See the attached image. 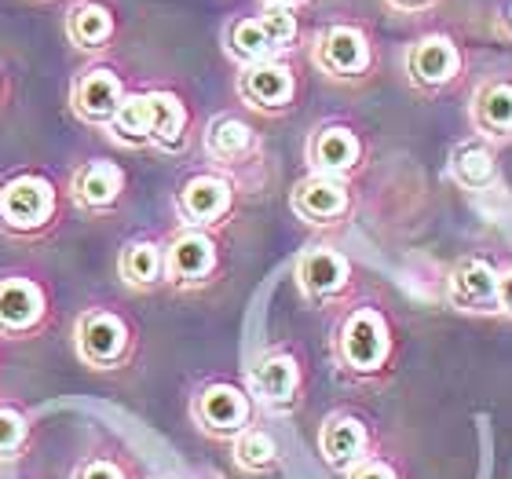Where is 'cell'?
Returning <instances> with one entry per match:
<instances>
[{
	"mask_svg": "<svg viewBox=\"0 0 512 479\" xmlns=\"http://www.w3.org/2000/svg\"><path fill=\"white\" fill-rule=\"evenodd\" d=\"M224 44H227V55L238 59L242 66L267 63V59H278V55H282V48H278V41L267 33L260 15H246V19L231 22L224 33Z\"/></svg>",
	"mask_w": 512,
	"mask_h": 479,
	"instance_id": "cell-24",
	"label": "cell"
},
{
	"mask_svg": "<svg viewBox=\"0 0 512 479\" xmlns=\"http://www.w3.org/2000/svg\"><path fill=\"white\" fill-rule=\"evenodd\" d=\"M121 282L128 289H154L165 282V249L158 242H128L118 260Z\"/></svg>",
	"mask_w": 512,
	"mask_h": 479,
	"instance_id": "cell-25",
	"label": "cell"
},
{
	"mask_svg": "<svg viewBox=\"0 0 512 479\" xmlns=\"http://www.w3.org/2000/svg\"><path fill=\"white\" fill-rule=\"evenodd\" d=\"M260 22L267 26V33L275 37L282 52H289V48L297 44L300 22H297V15H293V8H282V4H267V8L260 11Z\"/></svg>",
	"mask_w": 512,
	"mask_h": 479,
	"instance_id": "cell-29",
	"label": "cell"
},
{
	"mask_svg": "<svg viewBox=\"0 0 512 479\" xmlns=\"http://www.w3.org/2000/svg\"><path fill=\"white\" fill-rule=\"evenodd\" d=\"M235 88L242 103H249L253 110L278 114V110L293 107V99H297V74L282 59H267V63L242 66Z\"/></svg>",
	"mask_w": 512,
	"mask_h": 479,
	"instance_id": "cell-10",
	"label": "cell"
},
{
	"mask_svg": "<svg viewBox=\"0 0 512 479\" xmlns=\"http://www.w3.org/2000/svg\"><path fill=\"white\" fill-rule=\"evenodd\" d=\"M388 4H392L395 11H406V15H410V11H425V8H432L436 0H388Z\"/></svg>",
	"mask_w": 512,
	"mask_h": 479,
	"instance_id": "cell-33",
	"label": "cell"
},
{
	"mask_svg": "<svg viewBox=\"0 0 512 479\" xmlns=\"http://www.w3.org/2000/svg\"><path fill=\"white\" fill-rule=\"evenodd\" d=\"M267 4H282V8H297V4H304V0H267Z\"/></svg>",
	"mask_w": 512,
	"mask_h": 479,
	"instance_id": "cell-34",
	"label": "cell"
},
{
	"mask_svg": "<svg viewBox=\"0 0 512 479\" xmlns=\"http://www.w3.org/2000/svg\"><path fill=\"white\" fill-rule=\"evenodd\" d=\"M498 297H502V311L512 315V267L502 271V278H498Z\"/></svg>",
	"mask_w": 512,
	"mask_h": 479,
	"instance_id": "cell-32",
	"label": "cell"
},
{
	"mask_svg": "<svg viewBox=\"0 0 512 479\" xmlns=\"http://www.w3.org/2000/svg\"><path fill=\"white\" fill-rule=\"evenodd\" d=\"M509 22H512V8H509Z\"/></svg>",
	"mask_w": 512,
	"mask_h": 479,
	"instance_id": "cell-35",
	"label": "cell"
},
{
	"mask_svg": "<svg viewBox=\"0 0 512 479\" xmlns=\"http://www.w3.org/2000/svg\"><path fill=\"white\" fill-rule=\"evenodd\" d=\"M231 205H235V187L227 176H216V172H198L176 194V209H180L183 224L198 227V231L224 224Z\"/></svg>",
	"mask_w": 512,
	"mask_h": 479,
	"instance_id": "cell-9",
	"label": "cell"
},
{
	"mask_svg": "<svg viewBox=\"0 0 512 479\" xmlns=\"http://www.w3.org/2000/svg\"><path fill=\"white\" fill-rule=\"evenodd\" d=\"M48 315L44 289L26 275L0 278V333L4 337H30Z\"/></svg>",
	"mask_w": 512,
	"mask_h": 479,
	"instance_id": "cell-15",
	"label": "cell"
},
{
	"mask_svg": "<svg viewBox=\"0 0 512 479\" xmlns=\"http://www.w3.org/2000/svg\"><path fill=\"white\" fill-rule=\"evenodd\" d=\"M256 147V132L249 121L235 118V114H220V118L209 121L205 128V150L209 158H216L220 165H238L246 161Z\"/></svg>",
	"mask_w": 512,
	"mask_h": 479,
	"instance_id": "cell-23",
	"label": "cell"
},
{
	"mask_svg": "<svg viewBox=\"0 0 512 479\" xmlns=\"http://www.w3.org/2000/svg\"><path fill=\"white\" fill-rule=\"evenodd\" d=\"M352 282V260L333 245H311L297 260V286L311 300L341 297Z\"/></svg>",
	"mask_w": 512,
	"mask_h": 479,
	"instance_id": "cell-14",
	"label": "cell"
},
{
	"mask_svg": "<svg viewBox=\"0 0 512 479\" xmlns=\"http://www.w3.org/2000/svg\"><path fill=\"white\" fill-rule=\"evenodd\" d=\"M235 461L246 472H267L278 465V443L267 436L264 428L249 425L242 436H235Z\"/></svg>",
	"mask_w": 512,
	"mask_h": 479,
	"instance_id": "cell-27",
	"label": "cell"
},
{
	"mask_svg": "<svg viewBox=\"0 0 512 479\" xmlns=\"http://www.w3.org/2000/svg\"><path fill=\"white\" fill-rule=\"evenodd\" d=\"M289 205L293 213L311 227H333L341 224L348 209H352V191L348 183L337 180V176H322V172H311L308 180H300L289 194Z\"/></svg>",
	"mask_w": 512,
	"mask_h": 479,
	"instance_id": "cell-11",
	"label": "cell"
},
{
	"mask_svg": "<svg viewBox=\"0 0 512 479\" xmlns=\"http://www.w3.org/2000/svg\"><path fill=\"white\" fill-rule=\"evenodd\" d=\"M110 136L125 147H150V103L147 92H128L110 121Z\"/></svg>",
	"mask_w": 512,
	"mask_h": 479,
	"instance_id": "cell-26",
	"label": "cell"
},
{
	"mask_svg": "<svg viewBox=\"0 0 512 479\" xmlns=\"http://www.w3.org/2000/svg\"><path fill=\"white\" fill-rule=\"evenodd\" d=\"M220 253L209 231L198 227H183L180 235L165 245V282H172L176 289H194L205 286L213 278Z\"/></svg>",
	"mask_w": 512,
	"mask_h": 479,
	"instance_id": "cell-8",
	"label": "cell"
},
{
	"mask_svg": "<svg viewBox=\"0 0 512 479\" xmlns=\"http://www.w3.org/2000/svg\"><path fill=\"white\" fill-rule=\"evenodd\" d=\"M74 479H125V469L107 458H96V461H85Z\"/></svg>",
	"mask_w": 512,
	"mask_h": 479,
	"instance_id": "cell-30",
	"label": "cell"
},
{
	"mask_svg": "<svg viewBox=\"0 0 512 479\" xmlns=\"http://www.w3.org/2000/svg\"><path fill=\"white\" fill-rule=\"evenodd\" d=\"M498 278H502V271L487 256H461L447 278L450 304L458 311H472V315H498L502 311Z\"/></svg>",
	"mask_w": 512,
	"mask_h": 479,
	"instance_id": "cell-7",
	"label": "cell"
},
{
	"mask_svg": "<svg viewBox=\"0 0 512 479\" xmlns=\"http://www.w3.org/2000/svg\"><path fill=\"white\" fill-rule=\"evenodd\" d=\"M308 161H311V172L344 180L363 161V139L355 136L348 125H322L308 139Z\"/></svg>",
	"mask_w": 512,
	"mask_h": 479,
	"instance_id": "cell-16",
	"label": "cell"
},
{
	"mask_svg": "<svg viewBox=\"0 0 512 479\" xmlns=\"http://www.w3.org/2000/svg\"><path fill=\"white\" fill-rule=\"evenodd\" d=\"M114 30H118V19L107 4L99 0H77L74 8L66 11V37L74 48L81 52H99L114 41Z\"/></svg>",
	"mask_w": 512,
	"mask_h": 479,
	"instance_id": "cell-19",
	"label": "cell"
},
{
	"mask_svg": "<svg viewBox=\"0 0 512 479\" xmlns=\"http://www.w3.org/2000/svg\"><path fill=\"white\" fill-rule=\"evenodd\" d=\"M74 348L81 355V362H88L92 370H114L128 359L132 348V330L121 319L118 311L92 308L85 311L74 326Z\"/></svg>",
	"mask_w": 512,
	"mask_h": 479,
	"instance_id": "cell-4",
	"label": "cell"
},
{
	"mask_svg": "<svg viewBox=\"0 0 512 479\" xmlns=\"http://www.w3.org/2000/svg\"><path fill=\"white\" fill-rule=\"evenodd\" d=\"M150 103V147L158 150H183L187 143V125H191V114L183 107V99L176 92H147Z\"/></svg>",
	"mask_w": 512,
	"mask_h": 479,
	"instance_id": "cell-21",
	"label": "cell"
},
{
	"mask_svg": "<svg viewBox=\"0 0 512 479\" xmlns=\"http://www.w3.org/2000/svg\"><path fill=\"white\" fill-rule=\"evenodd\" d=\"M125 96V85H121V77L110 66H88V70L77 74L74 88H70L74 114L81 121H88V125H110Z\"/></svg>",
	"mask_w": 512,
	"mask_h": 479,
	"instance_id": "cell-13",
	"label": "cell"
},
{
	"mask_svg": "<svg viewBox=\"0 0 512 479\" xmlns=\"http://www.w3.org/2000/svg\"><path fill=\"white\" fill-rule=\"evenodd\" d=\"M55 183L41 172H22L0 187V224L15 235H33L55 220Z\"/></svg>",
	"mask_w": 512,
	"mask_h": 479,
	"instance_id": "cell-2",
	"label": "cell"
},
{
	"mask_svg": "<svg viewBox=\"0 0 512 479\" xmlns=\"http://www.w3.org/2000/svg\"><path fill=\"white\" fill-rule=\"evenodd\" d=\"M450 176H454V183L465 187V191H487L494 183V176H498L494 147L480 136L458 143L454 154H450Z\"/></svg>",
	"mask_w": 512,
	"mask_h": 479,
	"instance_id": "cell-22",
	"label": "cell"
},
{
	"mask_svg": "<svg viewBox=\"0 0 512 479\" xmlns=\"http://www.w3.org/2000/svg\"><path fill=\"white\" fill-rule=\"evenodd\" d=\"M472 128L480 139H512V81H487L472 99Z\"/></svg>",
	"mask_w": 512,
	"mask_h": 479,
	"instance_id": "cell-20",
	"label": "cell"
},
{
	"mask_svg": "<svg viewBox=\"0 0 512 479\" xmlns=\"http://www.w3.org/2000/svg\"><path fill=\"white\" fill-rule=\"evenodd\" d=\"M348 479H399V476H395V469L388 465V461L366 458V461H359L352 472H348Z\"/></svg>",
	"mask_w": 512,
	"mask_h": 479,
	"instance_id": "cell-31",
	"label": "cell"
},
{
	"mask_svg": "<svg viewBox=\"0 0 512 479\" xmlns=\"http://www.w3.org/2000/svg\"><path fill=\"white\" fill-rule=\"evenodd\" d=\"M406 77L410 85L421 92H439V88L454 85L465 70V55L454 44V37L447 33H428L421 41H414L406 48Z\"/></svg>",
	"mask_w": 512,
	"mask_h": 479,
	"instance_id": "cell-5",
	"label": "cell"
},
{
	"mask_svg": "<svg viewBox=\"0 0 512 479\" xmlns=\"http://www.w3.org/2000/svg\"><path fill=\"white\" fill-rule=\"evenodd\" d=\"M319 447H322V458H326L330 469L352 472L359 461L370 458V432H366V425L359 421V417L337 414L322 425Z\"/></svg>",
	"mask_w": 512,
	"mask_h": 479,
	"instance_id": "cell-17",
	"label": "cell"
},
{
	"mask_svg": "<svg viewBox=\"0 0 512 479\" xmlns=\"http://www.w3.org/2000/svg\"><path fill=\"white\" fill-rule=\"evenodd\" d=\"M311 63L333 81H355V77L370 74L374 44H370L366 30H359L352 22H333L311 44Z\"/></svg>",
	"mask_w": 512,
	"mask_h": 479,
	"instance_id": "cell-3",
	"label": "cell"
},
{
	"mask_svg": "<svg viewBox=\"0 0 512 479\" xmlns=\"http://www.w3.org/2000/svg\"><path fill=\"white\" fill-rule=\"evenodd\" d=\"M194 421L202 425V432L216 439H235L242 436L253 421V399L242 392L238 384H205L202 392L194 395Z\"/></svg>",
	"mask_w": 512,
	"mask_h": 479,
	"instance_id": "cell-6",
	"label": "cell"
},
{
	"mask_svg": "<svg viewBox=\"0 0 512 479\" xmlns=\"http://www.w3.org/2000/svg\"><path fill=\"white\" fill-rule=\"evenodd\" d=\"M337 359L352 373H381L392 359V330L377 308H355L337 330Z\"/></svg>",
	"mask_w": 512,
	"mask_h": 479,
	"instance_id": "cell-1",
	"label": "cell"
},
{
	"mask_svg": "<svg viewBox=\"0 0 512 479\" xmlns=\"http://www.w3.org/2000/svg\"><path fill=\"white\" fill-rule=\"evenodd\" d=\"M30 439V421L15 406H0V461L19 458Z\"/></svg>",
	"mask_w": 512,
	"mask_h": 479,
	"instance_id": "cell-28",
	"label": "cell"
},
{
	"mask_svg": "<svg viewBox=\"0 0 512 479\" xmlns=\"http://www.w3.org/2000/svg\"><path fill=\"white\" fill-rule=\"evenodd\" d=\"M249 399H256L260 406L286 414L293 410L300 399V366L293 355L271 352L264 359H256L249 366Z\"/></svg>",
	"mask_w": 512,
	"mask_h": 479,
	"instance_id": "cell-12",
	"label": "cell"
},
{
	"mask_svg": "<svg viewBox=\"0 0 512 479\" xmlns=\"http://www.w3.org/2000/svg\"><path fill=\"white\" fill-rule=\"evenodd\" d=\"M121 191H125V169H121L118 161H85L70 176V198L81 209H110L121 198Z\"/></svg>",
	"mask_w": 512,
	"mask_h": 479,
	"instance_id": "cell-18",
	"label": "cell"
}]
</instances>
